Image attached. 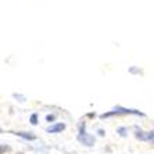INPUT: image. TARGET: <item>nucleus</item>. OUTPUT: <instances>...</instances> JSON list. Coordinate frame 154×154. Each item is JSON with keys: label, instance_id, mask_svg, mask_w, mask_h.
<instances>
[{"label": "nucleus", "instance_id": "nucleus-1", "mask_svg": "<svg viewBox=\"0 0 154 154\" xmlns=\"http://www.w3.org/2000/svg\"><path fill=\"white\" fill-rule=\"evenodd\" d=\"M78 140L88 147H90V146H93L94 144V137L92 136V135H88V133L85 132V125H81V132H79Z\"/></svg>", "mask_w": 154, "mask_h": 154}, {"label": "nucleus", "instance_id": "nucleus-2", "mask_svg": "<svg viewBox=\"0 0 154 154\" xmlns=\"http://www.w3.org/2000/svg\"><path fill=\"white\" fill-rule=\"evenodd\" d=\"M115 114H135V115H143V112L137 111V110H129V108H122V107H117L114 111L111 112H106V114L101 115V118H106V117H111Z\"/></svg>", "mask_w": 154, "mask_h": 154}, {"label": "nucleus", "instance_id": "nucleus-3", "mask_svg": "<svg viewBox=\"0 0 154 154\" xmlns=\"http://www.w3.org/2000/svg\"><path fill=\"white\" fill-rule=\"evenodd\" d=\"M65 129V125L64 124H61V122H58V124H54V125L49 126V128L46 129L47 133H56V132H61V131H64Z\"/></svg>", "mask_w": 154, "mask_h": 154}, {"label": "nucleus", "instance_id": "nucleus-4", "mask_svg": "<svg viewBox=\"0 0 154 154\" xmlns=\"http://www.w3.org/2000/svg\"><path fill=\"white\" fill-rule=\"evenodd\" d=\"M15 135L22 137V139H25V140H35L36 139V136L31 132H15Z\"/></svg>", "mask_w": 154, "mask_h": 154}, {"label": "nucleus", "instance_id": "nucleus-5", "mask_svg": "<svg viewBox=\"0 0 154 154\" xmlns=\"http://www.w3.org/2000/svg\"><path fill=\"white\" fill-rule=\"evenodd\" d=\"M136 137L140 140H147V132H142V131H137L136 132Z\"/></svg>", "mask_w": 154, "mask_h": 154}, {"label": "nucleus", "instance_id": "nucleus-6", "mask_svg": "<svg viewBox=\"0 0 154 154\" xmlns=\"http://www.w3.org/2000/svg\"><path fill=\"white\" fill-rule=\"evenodd\" d=\"M29 121H31V124H32V125H36V124H38V115L32 114V115H31V118H29Z\"/></svg>", "mask_w": 154, "mask_h": 154}, {"label": "nucleus", "instance_id": "nucleus-7", "mask_svg": "<svg viewBox=\"0 0 154 154\" xmlns=\"http://www.w3.org/2000/svg\"><path fill=\"white\" fill-rule=\"evenodd\" d=\"M54 119H56V115H53V114H49L46 117V121L47 122H51V121H54Z\"/></svg>", "mask_w": 154, "mask_h": 154}, {"label": "nucleus", "instance_id": "nucleus-8", "mask_svg": "<svg viewBox=\"0 0 154 154\" xmlns=\"http://www.w3.org/2000/svg\"><path fill=\"white\" fill-rule=\"evenodd\" d=\"M126 129L125 128H118V133H119V135H121V136H125V135H126Z\"/></svg>", "mask_w": 154, "mask_h": 154}, {"label": "nucleus", "instance_id": "nucleus-9", "mask_svg": "<svg viewBox=\"0 0 154 154\" xmlns=\"http://www.w3.org/2000/svg\"><path fill=\"white\" fill-rule=\"evenodd\" d=\"M8 150V147L7 146H4V144H2V154L4 153V151H7Z\"/></svg>", "mask_w": 154, "mask_h": 154}, {"label": "nucleus", "instance_id": "nucleus-10", "mask_svg": "<svg viewBox=\"0 0 154 154\" xmlns=\"http://www.w3.org/2000/svg\"><path fill=\"white\" fill-rule=\"evenodd\" d=\"M14 97H18V99H21V101L25 100V97H24V96H20V94H14Z\"/></svg>", "mask_w": 154, "mask_h": 154}]
</instances>
